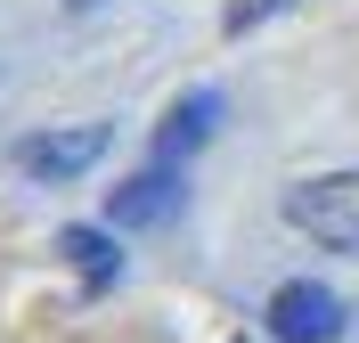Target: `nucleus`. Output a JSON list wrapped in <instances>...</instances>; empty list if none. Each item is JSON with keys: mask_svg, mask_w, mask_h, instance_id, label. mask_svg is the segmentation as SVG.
Segmentation results:
<instances>
[{"mask_svg": "<svg viewBox=\"0 0 359 343\" xmlns=\"http://www.w3.org/2000/svg\"><path fill=\"white\" fill-rule=\"evenodd\" d=\"M286 221L327 253H359V172H318L286 188Z\"/></svg>", "mask_w": 359, "mask_h": 343, "instance_id": "nucleus-1", "label": "nucleus"}, {"mask_svg": "<svg viewBox=\"0 0 359 343\" xmlns=\"http://www.w3.org/2000/svg\"><path fill=\"white\" fill-rule=\"evenodd\" d=\"M269 335L278 343H335L343 335V295L318 278H286L269 295Z\"/></svg>", "mask_w": 359, "mask_h": 343, "instance_id": "nucleus-2", "label": "nucleus"}, {"mask_svg": "<svg viewBox=\"0 0 359 343\" xmlns=\"http://www.w3.org/2000/svg\"><path fill=\"white\" fill-rule=\"evenodd\" d=\"M107 147H114V131H107V123H74V131H33V139L17 147V163L33 172V180L66 188V180H82V172L107 156Z\"/></svg>", "mask_w": 359, "mask_h": 343, "instance_id": "nucleus-3", "label": "nucleus"}, {"mask_svg": "<svg viewBox=\"0 0 359 343\" xmlns=\"http://www.w3.org/2000/svg\"><path fill=\"white\" fill-rule=\"evenodd\" d=\"M180 172L172 163H147V172H131L123 188H107V229H163L180 213Z\"/></svg>", "mask_w": 359, "mask_h": 343, "instance_id": "nucleus-4", "label": "nucleus"}, {"mask_svg": "<svg viewBox=\"0 0 359 343\" xmlns=\"http://www.w3.org/2000/svg\"><path fill=\"white\" fill-rule=\"evenodd\" d=\"M212 123H221V90H188L172 114H163V131H156V156H163V163H180L188 147H204V139H212Z\"/></svg>", "mask_w": 359, "mask_h": 343, "instance_id": "nucleus-5", "label": "nucleus"}, {"mask_svg": "<svg viewBox=\"0 0 359 343\" xmlns=\"http://www.w3.org/2000/svg\"><path fill=\"white\" fill-rule=\"evenodd\" d=\"M57 253H66L74 270H82L90 295H107L114 278H123V253H114V229H57Z\"/></svg>", "mask_w": 359, "mask_h": 343, "instance_id": "nucleus-6", "label": "nucleus"}, {"mask_svg": "<svg viewBox=\"0 0 359 343\" xmlns=\"http://www.w3.org/2000/svg\"><path fill=\"white\" fill-rule=\"evenodd\" d=\"M278 8H286V0H229V33H253V25H262V17H278Z\"/></svg>", "mask_w": 359, "mask_h": 343, "instance_id": "nucleus-7", "label": "nucleus"}, {"mask_svg": "<svg viewBox=\"0 0 359 343\" xmlns=\"http://www.w3.org/2000/svg\"><path fill=\"white\" fill-rule=\"evenodd\" d=\"M74 8H90V0H74Z\"/></svg>", "mask_w": 359, "mask_h": 343, "instance_id": "nucleus-8", "label": "nucleus"}]
</instances>
